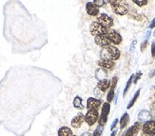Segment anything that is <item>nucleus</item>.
<instances>
[{
    "instance_id": "obj_1",
    "label": "nucleus",
    "mask_w": 155,
    "mask_h": 136,
    "mask_svg": "<svg viewBox=\"0 0 155 136\" xmlns=\"http://www.w3.org/2000/svg\"><path fill=\"white\" fill-rule=\"evenodd\" d=\"M120 50L115 46H107L105 48L101 49L100 55L102 60H116L120 57Z\"/></svg>"
},
{
    "instance_id": "obj_2",
    "label": "nucleus",
    "mask_w": 155,
    "mask_h": 136,
    "mask_svg": "<svg viewBox=\"0 0 155 136\" xmlns=\"http://www.w3.org/2000/svg\"><path fill=\"white\" fill-rule=\"evenodd\" d=\"M112 11L114 13H116L118 15H125L127 13V4L125 1H121V0H112L110 2Z\"/></svg>"
},
{
    "instance_id": "obj_3",
    "label": "nucleus",
    "mask_w": 155,
    "mask_h": 136,
    "mask_svg": "<svg viewBox=\"0 0 155 136\" xmlns=\"http://www.w3.org/2000/svg\"><path fill=\"white\" fill-rule=\"evenodd\" d=\"M107 29L104 28L103 26H101L97 22H93L91 26H90V31L91 33V35L93 36H100V35H107Z\"/></svg>"
},
{
    "instance_id": "obj_4",
    "label": "nucleus",
    "mask_w": 155,
    "mask_h": 136,
    "mask_svg": "<svg viewBox=\"0 0 155 136\" xmlns=\"http://www.w3.org/2000/svg\"><path fill=\"white\" fill-rule=\"evenodd\" d=\"M110 111V105L109 102H105L103 107H102V111H101V114L99 117V126L104 127L107 121V116H109V113Z\"/></svg>"
},
{
    "instance_id": "obj_5",
    "label": "nucleus",
    "mask_w": 155,
    "mask_h": 136,
    "mask_svg": "<svg viewBox=\"0 0 155 136\" xmlns=\"http://www.w3.org/2000/svg\"><path fill=\"white\" fill-rule=\"evenodd\" d=\"M98 24H100L101 26H103L104 28L110 29V28H111L113 25V20L110 16H109L106 13H100L99 16L97 17V21Z\"/></svg>"
},
{
    "instance_id": "obj_6",
    "label": "nucleus",
    "mask_w": 155,
    "mask_h": 136,
    "mask_svg": "<svg viewBox=\"0 0 155 136\" xmlns=\"http://www.w3.org/2000/svg\"><path fill=\"white\" fill-rule=\"evenodd\" d=\"M99 118V113L98 111L95 110H91V111H87V113L85 114V122L89 125V126H93L94 124L96 123L97 120Z\"/></svg>"
},
{
    "instance_id": "obj_7",
    "label": "nucleus",
    "mask_w": 155,
    "mask_h": 136,
    "mask_svg": "<svg viewBox=\"0 0 155 136\" xmlns=\"http://www.w3.org/2000/svg\"><path fill=\"white\" fill-rule=\"evenodd\" d=\"M107 36L110 41V43H112L114 45H120L121 42H122V36H121V34L113 29L107 30Z\"/></svg>"
},
{
    "instance_id": "obj_8",
    "label": "nucleus",
    "mask_w": 155,
    "mask_h": 136,
    "mask_svg": "<svg viewBox=\"0 0 155 136\" xmlns=\"http://www.w3.org/2000/svg\"><path fill=\"white\" fill-rule=\"evenodd\" d=\"M138 120L142 123H146V122H149L152 120V114L149 110H141L138 113Z\"/></svg>"
},
{
    "instance_id": "obj_9",
    "label": "nucleus",
    "mask_w": 155,
    "mask_h": 136,
    "mask_svg": "<svg viewBox=\"0 0 155 136\" xmlns=\"http://www.w3.org/2000/svg\"><path fill=\"white\" fill-rule=\"evenodd\" d=\"M142 131L144 133L150 134V135H153L155 133V121L154 120H150L149 122H146L143 125Z\"/></svg>"
},
{
    "instance_id": "obj_10",
    "label": "nucleus",
    "mask_w": 155,
    "mask_h": 136,
    "mask_svg": "<svg viewBox=\"0 0 155 136\" xmlns=\"http://www.w3.org/2000/svg\"><path fill=\"white\" fill-rule=\"evenodd\" d=\"M101 100L97 99V98H94V97H90L87 101V110L91 111V110H95L97 111L99 107L101 106Z\"/></svg>"
},
{
    "instance_id": "obj_11",
    "label": "nucleus",
    "mask_w": 155,
    "mask_h": 136,
    "mask_svg": "<svg viewBox=\"0 0 155 136\" xmlns=\"http://www.w3.org/2000/svg\"><path fill=\"white\" fill-rule=\"evenodd\" d=\"M94 41H95L96 45H98L101 47H103V48H105V47H107V46L110 45V41L109 40V38H107V35L96 36L95 39H94Z\"/></svg>"
},
{
    "instance_id": "obj_12",
    "label": "nucleus",
    "mask_w": 155,
    "mask_h": 136,
    "mask_svg": "<svg viewBox=\"0 0 155 136\" xmlns=\"http://www.w3.org/2000/svg\"><path fill=\"white\" fill-rule=\"evenodd\" d=\"M86 11L87 14L91 16H97L99 14V9L98 7L94 5L93 2H89L86 4Z\"/></svg>"
},
{
    "instance_id": "obj_13",
    "label": "nucleus",
    "mask_w": 155,
    "mask_h": 136,
    "mask_svg": "<svg viewBox=\"0 0 155 136\" xmlns=\"http://www.w3.org/2000/svg\"><path fill=\"white\" fill-rule=\"evenodd\" d=\"M117 81H118V78L117 77H114L112 79V81H111V87L110 89V92L107 94V102H111L113 97H114V93H115V88H116V84H117Z\"/></svg>"
},
{
    "instance_id": "obj_14",
    "label": "nucleus",
    "mask_w": 155,
    "mask_h": 136,
    "mask_svg": "<svg viewBox=\"0 0 155 136\" xmlns=\"http://www.w3.org/2000/svg\"><path fill=\"white\" fill-rule=\"evenodd\" d=\"M85 119V115H83L82 113L77 114L75 117H73V119L71 120V127L74 128H79L82 125L83 121Z\"/></svg>"
},
{
    "instance_id": "obj_15",
    "label": "nucleus",
    "mask_w": 155,
    "mask_h": 136,
    "mask_svg": "<svg viewBox=\"0 0 155 136\" xmlns=\"http://www.w3.org/2000/svg\"><path fill=\"white\" fill-rule=\"evenodd\" d=\"M110 79H101L97 84V89L101 92H106L110 87Z\"/></svg>"
},
{
    "instance_id": "obj_16",
    "label": "nucleus",
    "mask_w": 155,
    "mask_h": 136,
    "mask_svg": "<svg viewBox=\"0 0 155 136\" xmlns=\"http://www.w3.org/2000/svg\"><path fill=\"white\" fill-rule=\"evenodd\" d=\"M140 130V124L139 122L135 123L133 126H131L129 130L125 132V136H136Z\"/></svg>"
},
{
    "instance_id": "obj_17",
    "label": "nucleus",
    "mask_w": 155,
    "mask_h": 136,
    "mask_svg": "<svg viewBox=\"0 0 155 136\" xmlns=\"http://www.w3.org/2000/svg\"><path fill=\"white\" fill-rule=\"evenodd\" d=\"M98 65L100 67H102L103 69H112V68L114 67V65H115V63H114L113 60H102L101 59L99 62H98Z\"/></svg>"
},
{
    "instance_id": "obj_18",
    "label": "nucleus",
    "mask_w": 155,
    "mask_h": 136,
    "mask_svg": "<svg viewBox=\"0 0 155 136\" xmlns=\"http://www.w3.org/2000/svg\"><path fill=\"white\" fill-rule=\"evenodd\" d=\"M129 122H130V115L127 113H125L123 115H122V117H121L120 121H119V123H120V128L121 130H123V128H125L127 124H129Z\"/></svg>"
},
{
    "instance_id": "obj_19",
    "label": "nucleus",
    "mask_w": 155,
    "mask_h": 136,
    "mask_svg": "<svg viewBox=\"0 0 155 136\" xmlns=\"http://www.w3.org/2000/svg\"><path fill=\"white\" fill-rule=\"evenodd\" d=\"M58 136H73L72 131L68 127H62L58 131Z\"/></svg>"
},
{
    "instance_id": "obj_20",
    "label": "nucleus",
    "mask_w": 155,
    "mask_h": 136,
    "mask_svg": "<svg viewBox=\"0 0 155 136\" xmlns=\"http://www.w3.org/2000/svg\"><path fill=\"white\" fill-rule=\"evenodd\" d=\"M140 92H141V89H138L137 90V92L134 94V96H133V97L131 98V100H130V102L129 104H127V109H130L133 105H134V103L136 102V100H137V98L139 97V94H140Z\"/></svg>"
},
{
    "instance_id": "obj_21",
    "label": "nucleus",
    "mask_w": 155,
    "mask_h": 136,
    "mask_svg": "<svg viewBox=\"0 0 155 136\" xmlns=\"http://www.w3.org/2000/svg\"><path fill=\"white\" fill-rule=\"evenodd\" d=\"M133 79H134V74H132L131 76L130 77L129 80H127V84H126V87H125L124 92H123V97H126V94H127V91H129V89H130V85H131V83H132Z\"/></svg>"
},
{
    "instance_id": "obj_22",
    "label": "nucleus",
    "mask_w": 155,
    "mask_h": 136,
    "mask_svg": "<svg viewBox=\"0 0 155 136\" xmlns=\"http://www.w3.org/2000/svg\"><path fill=\"white\" fill-rule=\"evenodd\" d=\"M73 106L77 109H82L83 105H82V98H81L79 96H76L75 98L73 99Z\"/></svg>"
},
{
    "instance_id": "obj_23",
    "label": "nucleus",
    "mask_w": 155,
    "mask_h": 136,
    "mask_svg": "<svg viewBox=\"0 0 155 136\" xmlns=\"http://www.w3.org/2000/svg\"><path fill=\"white\" fill-rule=\"evenodd\" d=\"M103 130H104V127L98 125V127L96 128V130L94 131L92 136H101V134H102V132H103Z\"/></svg>"
},
{
    "instance_id": "obj_24",
    "label": "nucleus",
    "mask_w": 155,
    "mask_h": 136,
    "mask_svg": "<svg viewBox=\"0 0 155 136\" xmlns=\"http://www.w3.org/2000/svg\"><path fill=\"white\" fill-rule=\"evenodd\" d=\"M133 2L139 7H143L147 4V0H133Z\"/></svg>"
},
{
    "instance_id": "obj_25",
    "label": "nucleus",
    "mask_w": 155,
    "mask_h": 136,
    "mask_svg": "<svg viewBox=\"0 0 155 136\" xmlns=\"http://www.w3.org/2000/svg\"><path fill=\"white\" fill-rule=\"evenodd\" d=\"M141 77H142V72L140 71L134 75V83H137V81L141 79Z\"/></svg>"
},
{
    "instance_id": "obj_26",
    "label": "nucleus",
    "mask_w": 155,
    "mask_h": 136,
    "mask_svg": "<svg viewBox=\"0 0 155 136\" xmlns=\"http://www.w3.org/2000/svg\"><path fill=\"white\" fill-rule=\"evenodd\" d=\"M136 44H137V41H136V40L132 41V43H131V45H130V53H132V52L134 51V49H135V45H136Z\"/></svg>"
},
{
    "instance_id": "obj_27",
    "label": "nucleus",
    "mask_w": 155,
    "mask_h": 136,
    "mask_svg": "<svg viewBox=\"0 0 155 136\" xmlns=\"http://www.w3.org/2000/svg\"><path fill=\"white\" fill-rule=\"evenodd\" d=\"M117 123H118V119L117 118H115L113 120V122H112V124H111V126H110V131H114V128H116V126H117Z\"/></svg>"
},
{
    "instance_id": "obj_28",
    "label": "nucleus",
    "mask_w": 155,
    "mask_h": 136,
    "mask_svg": "<svg viewBox=\"0 0 155 136\" xmlns=\"http://www.w3.org/2000/svg\"><path fill=\"white\" fill-rule=\"evenodd\" d=\"M94 5H95L96 7H101V6H103L105 4L104 1H101V0H95V1L93 2Z\"/></svg>"
},
{
    "instance_id": "obj_29",
    "label": "nucleus",
    "mask_w": 155,
    "mask_h": 136,
    "mask_svg": "<svg viewBox=\"0 0 155 136\" xmlns=\"http://www.w3.org/2000/svg\"><path fill=\"white\" fill-rule=\"evenodd\" d=\"M151 56L152 58H155V42H153L151 45Z\"/></svg>"
},
{
    "instance_id": "obj_30",
    "label": "nucleus",
    "mask_w": 155,
    "mask_h": 136,
    "mask_svg": "<svg viewBox=\"0 0 155 136\" xmlns=\"http://www.w3.org/2000/svg\"><path fill=\"white\" fill-rule=\"evenodd\" d=\"M147 45V40H145L144 42L142 43V45H141V51H144V50L146 49Z\"/></svg>"
},
{
    "instance_id": "obj_31",
    "label": "nucleus",
    "mask_w": 155,
    "mask_h": 136,
    "mask_svg": "<svg viewBox=\"0 0 155 136\" xmlns=\"http://www.w3.org/2000/svg\"><path fill=\"white\" fill-rule=\"evenodd\" d=\"M150 35H151V31H150V30H149V31L147 32V35H146V38H145V40L149 41V39H150Z\"/></svg>"
},
{
    "instance_id": "obj_32",
    "label": "nucleus",
    "mask_w": 155,
    "mask_h": 136,
    "mask_svg": "<svg viewBox=\"0 0 155 136\" xmlns=\"http://www.w3.org/2000/svg\"><path fill=\"white\" fill-rule=\"evenodd\" d=\"M153 28H155V18L152 20L150 25V29H153Z\"/></svg>"
},
{
    "instance_id": "obj_33",
    "label": "nucleus",
    "mask_w": 155,
    "mask_h": 136,
    "mask_svg": "<svg viewBox=\"0 0 155 136\" xmlns=\"http://www.w3.org/2000/svg\"><path fill=\"white\" fill-rule=\"evenodd\" d=\"M81 136H91V134L90 132H84V133L81 134Z\"/></svg>"
},
{
    "instance_id": "obj_34",
    "label": "nucleus",
    "mask_w": 155,
    "mask_h": 136,
    "mask_svg": "<svg viewBox=\"0 0 155 136\" xmlns=\"http://www.w3.org/2000/svg\"><path fill=\"white\" fill-rule=\"evenodd\" d=\"M116 134H117V131H116V130H114V131L111 132L110 136H116Z\"/></svg>"
},
{
    "instance_id": "obj_35",
    "label": "nucleus",
    "mask_w": 155,
    "mask_h": 136,
    "mask_svg": "<svg viewBox=\"0 0 155 136\" xmlns=\"http://www.w3.org/2000/svg\"><path fill=\"white\" fill-rule=\"evenodd\" d=\"M117 98H118V93L115 94V97H114V103H115V104L117 103Z\"/></svg>"
},
{
    "instance_id": "obj_36",
    "label": "nucleus",
    "mask_w": 155,
    "mask_h": 136,
    "mask_svg": "<svg viewBox=\"0 0 155 136\" xmlns=\"http://www.w3.org/2000/svg\"><path fill=\"white\" fill-rule=\"evenodd\" d=\"M154 76H155V69L150 74V78H152V77H154Z\"/></svg>"
},
{
    "instance_id": "obj_37",
    "label": "nucleus",
    "mask_w": 155,
    "mask_h": 136,
    "mask_svg": "<svg viewBox=\"0 0 155 136\" xmlns=\"http://www.w3.org/2000/svg\"><path fill=\"white\" fill-rule=\"evenodd\" d=\"M141 136H151V135H150V134H147V133H144V132H142V134H141Z\"/></svg>"
},
{
    "instance_id": "obj_38",
    "label": "nucleus",
    "mask_w": 155,
    "mask_h": 136,
    "mask_svg": "<svg viewBox=\"0 0 155 136\" xmlns=\"http://www.w3.org/2000/svg\"><path fill=\"white\" fill-rule=\"evenodd\" d=\"M152 136H155V133H154V134H153V135H152Z\"/></svg>"
},
{
    "instance_id": "obj_39",
    "label": "nucleus",
    "mask_w": 155,
    "mask_h": 136,
    "mask_svg": "<svg viewBox=\"0 0 155 136\" xmlns=\"http://www.w3.org/2000/svg\"><path fill=\"white\" fill-rule=\"evenodd\" d=\"M154 36H155V31H154Z\"/></svg>"
},
{
    "instance_id": "obj_40",
    "label": "nucleus",
    "mask_w": 155,
    "mask_h": 136,
    "mask_svg": "<svg viewBox=\"0 0 155 136\" xmlns=\"http://www.w3.org/2000/svg\"><path fill=\"white\" fill-rule=\"evenodd\" d=\"M73 136H75V135H73Z\"/></svg>"
},
{
    "instance_id": "obj_41",
    "label": "nucleus",
    "mask_w": 155,
    "mask_h": 136,
    "mask_svg": "<svg viewBox=\"0 0 155 136\" xmlns=\"http://www.w3.org/2000/svg\"><path fill=\"white\" fill-rule=\"evenodd\" d=\"M154 88H155V86H154Z\"/></svg>"
},
{
    "instance_id": "obj_42",
    "label": "nucleus",
    "mask_w": 155,
    "mask_h": 136,
    "mask_svg": "<svg viewBox=\"0 0 155 136\" xmlns=\"http://www.w3.org/2000/svg\"><path fill=\"white\" fill-rule=\"evenodd\" d=\"M154 97H155V96H154Z\"/></svg>"
}]
</instances>
